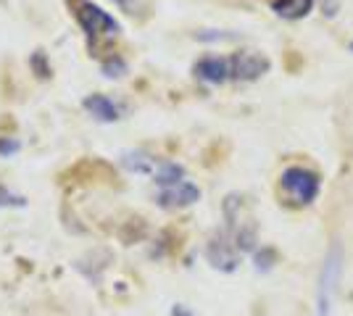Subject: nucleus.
Listing matches in <instances>:
<instances>
[{
    "label": "nucleus",
    "instance_id": "obj_12",
    "mask_svg": "<svg viewBox=\"0 0 353 316\" xmlns=\"http://www.w3.org/2000/svg\"><path fill=\"white\" fill-rule=\"evenodd\" d=\"M103 74L105 76H124L127 74V61L121 56H111L108 61H103Z\"/></svg>",
    "mask_w": 353,
    "mask_h": 316
},
{
    "label": "nucleus",
    "instance_id": "obj_17",
    "mask_svg": "<svg viewBox=\"0 0 353 316\" xmlns=\"http://www.w3.org/2000/svg\"><path fill=\"white\" fill-rule=\"evenodd\" d=\"M172 316H195L188 308V306H182V303H176V306H172Z\"/></svg>",
    "mask_w": 353,
    "mask_h": 316
},
{
    "label": "nucleus",
    "instance_id": "obj_13",
    "mask_svg": "<svg viewBox=\"0 0 353 316\" xmlns=\"http://www.w3.org/2000/svg\"><path fill=\"white\" fill-rule=\"evenodd\" d=\"M21 209V206H27V198L21 196H14L11 190H6V187H0V209Z\"/></svg>",
    "mask_w": 353,
    "mask_h": 316
},
{
    "label": "nucleus",
    "instance_id": "obj_3",
    "mask_svg": "<svg viewBox=\"0 0 353 316\" xmlns=\"http://www.w3.org/2000/svg\"><path fill=\"white\" fill-rule=\"evenodd\" d=\"M280 187L295 206H309L319 196L322 180L316 171H311L306 166H288L280 177Z\"/></svg>",
    "mask_w": 353,
    "mask_h": 316
},
{
    "label": "nucleus",
    "instance_id": "obj_5",
    "mask_svg": "<svg viewBox=\"0 0 353 316\" xmlns=\"http://www.w3.org/2000/svg\"><path fill=\"white\" fill-rule=\"evenodd\" d=\"M266 72H269V59L264 53L243 50L230 59V79H237V82H256Z\"/></svg>",
    "mask_w": 353,
    "mask_h": 316
},
{
    "label": "nucleus",
    "instance_id": "obj_4",
    "mask_svg": "<svg viewBox=\"0 0 353 316\" xmlns=\"http://www.w3.org/2000/svg\"><path fill=\"white\" fill-rule=\"evenodd\" d=\"M206 258L214 269L219 271H235L237 264H240V251H237L235 240L227 229H219L214 232V238L208 240L206 245Z\"/></svg>",
    "mask_w": 353,
    "mask_h": 316
},
{
    "label": "nucleus",
    "instance_id": "obj_6",
    "mask_svg": "<svg viewBox=\"0 0 353 316\" xmlns=\"http://www.w3.org/2000/svg\"><path fill=\"white\" fill-rule=\"evenodd\" d=\"M201 200V190L192 185V182H179V185H172V187H161L159 190V198L156 203L166 211H176V209H188L192 203Z\"/></svg>",
    "mask_w": 353,
    "mask_h": 316
},
{
    "label": "nucleus",
    "instance_id": "obj_15",
    "mask_svg": "<svg viewBox=\"0 0 353 316\" xmlns=\"http://www.w3.org/2000/svg\"><path fill=\"white\" fill-rule=\"evenodd\" d=\"M19 151H21V143L16 137H0V156L3 158H11Z\"/></svg>",
    "mask_w": 353,
    "mask_h": 316
},
{
    "label": "nucleus",
    "instance_id": "obj_18",
    "mask_svg": "<svg viewBox=\"0 0 353 316\" xmlns=\"http://www.w3.org/2000/svg\"><path fill=\"white\" fill-rule=\"evenodd\" d=\"M119 8H124V11H130V14H134V8H137V0H114Z\"/></svg>",
    "mask_w": 353,
    "mask_h": 316
},
{
    "label": "nucleus",
    "instance_id": "obj_7",
    "mask_svg": "<svg viewBox=\"0 0 353 316\" xmlns=\"http://www.w3.org/2000/svg\"><path fill=\"white\" fill-rule=\"evenodd\" d=\"M195 76L211 82V85H221L224 79H230V59H221V56H206L195 63Z\"/></svg>",
    "mask_w": 353,
    "mask_h": 316
},
{
    "label": "nucleus",
    "instance_id": "obj_10",
    "mask_svg": "<svg viewBox=\"0 0 353 316\" xmlns=\"http://www.w3.org/2000/svg\"><path fill=\"white\" fill-rule=\"evenodd\" d=\"M121 166H124L127 171H132V174H150V177L159 171V161L140 151L124 153V156H121Z\"/></svg>",
    "mask_w": 353,
    "mask_h": 316
},
{
    "label": "nucleus",
    "instance_id": "obj_14",
    "mask_svg": "<svg viewBox=\"0 0 353 316\" xmlns=\"http://www.w3.org/2000/svg\"><path fill=\"white\" fill-rule=\"evenodd\" d=\"M274 258L277 253L272 251V248H261V251H256V269L259 271H266L274 266Z\"/></svg>",
    "mask_w": 353,
    "mask_h": 316
},
{
    "label": "nucleus",
    "instance_id": "obj_8",
    "mask_svg": "<svg viewBox=\"0 0 353 316\" xmlns=\"http://www.w3.org/2000/svg\"><path fill=\"white\" fill-rule=\"evenodd\" d=\"M85 111H88L92 119L105 121V124L121 119V108L111 98H105V95H88L85 98Z\"/></svg>",
    "mask_w": 353,
    "mask_h": 316
},
{
    "label": "nucleus",
    "instance_id": "obj_9",
    "mask_svg": "<svg viewBox=\"0 0 353 316\" xmlns=\"http://www.w3.org/2000/svg\"><path fill=\"white\" fill-rule=\"evenodd\" d=\"M266 3L282 19H303L314 8V0H266Z\"/></svg>",
    "mask_w": 353,
    "mask_h": 316
},
{
    "label": "nucleus",
    "instance_id": "obj_19",
    "mask_svg": "<svg viewBox=\"0 0 353 316\" xmlns=\"http://www.w3.org/2000/svg\"><path fill=\"white\" fill-rule=\"evenodd\" d=\"M351 53H353V43H351Z\"/></svg>",
    "mask_w": 353,
    "mask_h": 316
},
{
    "label": "nucleus",
    "instance_id": "obj_2",
    "mask_svg": "<svg viewBox=\"0 0 353 316\" xmlns=\"http://www.w3.org/2000/svg\"><path fill=\"white\" fill-rule=\"evenodd\" d=\"M340 271H343V245L332 242L327 251L322 274H319V287H316V314L314 316H332V303H335V290H338Z\"/></svg>",
    "mask_w": 353,
    "mask_h": 316
},
{
    "label": "nucleus",
    "instance_id": "obj_11",
    "mask_svg": "<svg viewBox=\"0 0 353 316\" xmlns=\"http://www.w3.org/2000/svg\"><path fill=\"white\" fill-rule=\"evenodd\" d=\"M153 182H156L159 187L179 185V182H185V166L174 164V161H163V164H159V171L153 174Z\"/></svg>",
    "mask_w": 353,
    "mask_h": 316
},
{
    "label": "nucleus",
    "instance_id": "obj_16",
    "mask_svg": "<svg viewBox=\"0 0 353 316\" xmlns=\"http://www.w3.org/2000/svg\"><path fill=\"white\" fill-rule=\"evenodd\" d=\"M32 66H34V72H37V76H50V66H45V56L37 50L34 56H32V61H30Z\"/></svg>",
    "mask_w": 353,
    "mask_h": 316
},
{
    "label": "nucleus",
    "instance_id": "obj_1",
    "mask_svg": "<svg viewBox=\"0 0 353 316\" xmlns=\"http://www.w3.org/2000/svg\"><path fill=\"white\" fill-rule=\"evenodd\" d=\"M69 8H72L77 24L88 34L90 48L95 53H98V48L103 45V43H111L114 37H119L121 24L108 11H103L101 6H95L92 0H69Z\"/></svg>",
    "mask_w": 353,
    "mask_h": 316
}]
</instances>
